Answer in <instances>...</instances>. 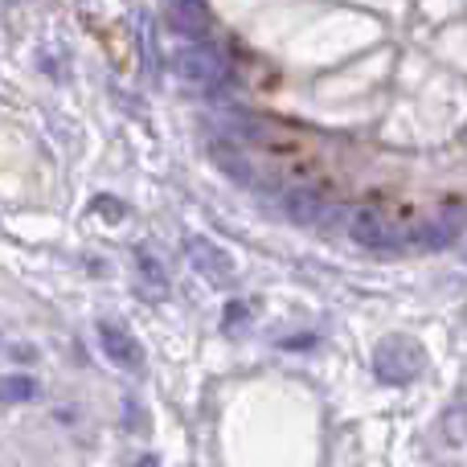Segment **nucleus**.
Instances as JSON below:
<instances>
[{
    "mask_svg": "<svg viewBox=\"0 0 467 467\" xmlns=\"http://www.w3.org/2000/svg\"><path fill=\"white\" fill-rule=\"evenodd\" d=\"M250 324V312H246V304H230L226 307V320H222V328L230 332V337H238L242 328H246Z\"/></svg>",
    "mask_w": 467,
    "mask_h": 467,
    "instance_id": "nucleus-9",
    "label": "nucleus"
},
{
    "mask_svg": "<svg viewBox=\"0 0 467 467\" xmlns=\"http://www.w3.org/2000/svg\"><path fill=\"white\" fill-rule=\"evenodd\" d=\"M136 266H140V279H144V287L152 291V296H164V291H169V275H164V266L156 263V254L148 246L136 250Z\"/></svg>",
    "mask_w": 467,
    "mask_h": 467,
    "instance_id": "nucleus-6",
    "label": "nucleus"
},
{
    "mask_svg": "<svg viewBox=\"0 0 467 467\" xmlns=\"http://www.w3.org/2000/svg\"><path fill=\"white\" fill-rule=\"evenodd\" d=\"M185 258L205 283L222 287V283L234 279V258L222 246H213L210 238H185Z\"/></svg>",
    "mask_w": 467,
    "mask_h": 467,
    "instance_id": "nucleus-4",
    "label": "nucleus"
},
{
    "mask_svg": "<svg viewBox=\"0 0 467 467\" xmlns=\"http://www.w3.org/2000/svg\"><path fill=\"white\" fill-rule=\"evenodd\" d=\"M422 365H427V357H422V348L414 345L410 337H389L378 345V353H373V369H378V378L386 381V386H406V381H414L422 373Z\"/></svg>",
    "mask_w": 467,
    "mask_h": 467,
    "instance_id": "nucleus-1",
    "label": "nucleus"
},
{
    "mask_svg": "<svg viewBox=\"0 0 467 467\" xmlns=\"http://www.w3.org/2000/svg\"><path fill=\"white\" fill-rule=\"evenodd\" d=\"M29 398H37V381L25 378V373L5 378V402H29Z\"/></svg>",
    "mask_w": 467,
    "mask_h": 467,
    "instance_id": "nucleus-8",
    "label": "nucleus"
},
{
    "mask_svg": "<svg viewBox=\"0 0 467 467\" xmlns=\"http://www.w3.org/2000/svg\"><path fill=\"white\" fill-rule=\"evenodd\" d=\"M99 345H103V353L111 357L119 369H140V365H144V348H140V340L131 337L128 328L111 324V320L99 324Z\"/></svg>",
    "mask_w": 467,
    "mask_h": 467,
    "instance_id": "nucleus-5",
    "label": "nucleus"
},
{
    "mask_svg": "<svg viewBox=\"0 0 467 467\" xmlns=\"http://www.w3.org/2000/svg\"><path fill=\"white\" fill-rule=\"evenodd\" d=\"M283 348H312V337H291V340H283Z\"/></svg>",
    "mask_w": 467,
    "mask_h": 467,
    "instance_id": "nucleus-12",
    "label": "nucleus"
},
{
    "mask_svg": "<svg viewBox=\"0 0 467 467\" xmlns=\"http://www.w3.org/2000/svg\"><path fill=\"white\" fill-rule=\"evenodd\" d=\"M123 410H128V414H123V427L131 431V422H136V431H140V435H144V431H148V422H144V414H140V402H123Z\"/></svg>",
    "mask_w": 467,
    "mask_h": 467,
    "instance_id": "nucleus-10",
    "label": "nucleus"
},
{
    "mask_svg": "<svg viewBox=\"0 0 467 467\" xmlns=\"http://www.w3.org/2000/svg\"><path fill=\"white\" fill-rule=\"evenodd\" d=\"M172 66H177V74L189 82V87L213 90L226 82V62L218 57V49L202 46V41H185V46L172 54Z\"/></svg>",
    "mask_w": 467,
    "mask_h": 467,
    "instance_id": "nucleus-2",
    "label": "nucleus"
},
{
    "mask_svg": "<svg viewBox=\"0 0 467 467\" xmlns=\"http://www.w3.org/2000/svg\"><path fill=\"white\" fill-rule=\"evenodd\" d=\"M169 5H172V16H177L181 29H202V25H205L202 0H169Z\"/></svg>",
    "mask_w": 467,
    "mask_h": 467,
    "instance_id": "nucleus-7",
    "label": "nucleus"
},
{
    "mask_svg": "<svg viewBox=\"0 0 467 467\" xmlns=\"http://www.w3.org/2000/svg\"><path fill=\"white\" fill-rule=\"evenodd\" d=\"M99 210H103L107 222H119V218H123V205L115 202V197H99V202H95V213H99Z\"/></svg>",
    "mask_w": 467,
    "mask_h": 467,
    "instance_id": "nucleus-11",
    "label": "nucleus"
},
{
    "mask_svg": "<svg viewBox=\"0 0 467 467\" xmlns=\"http://www.w3.org/2000/svg\"><path fill=\"white\" fill-rule=\"evenodd\" d=\"M140 467H152V460H144V463H140Z\"/></svg>",
    "mask_w": 467,
    "mask_h": 467,
    "instance_id": "nucleus-13",
    "label": "nucleus"
},
{
    "mask_svg": "<svg viewBox=\"0 0 467 467\" xmlns=\"http://www.w3.org/2000/svg\"><path fill=\"white\" fill-rule=\"evenodd\" d=\"M348 234H353L361 246H369V250H398V246H410L414 242V234L394 230L381 213H373V210H357L353 222H348Z\"/></svg>",
    "mask_w": 467,
    "mask_h": 467,
    "instance_id": "nucleus-3",
    "label": "nucleus"
}]
</instances>
